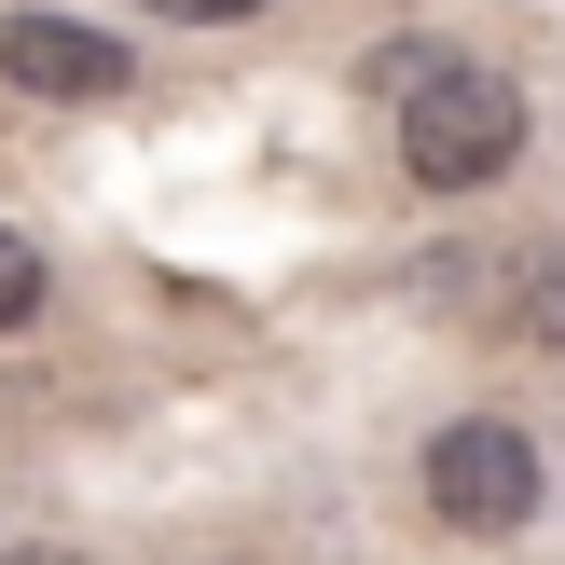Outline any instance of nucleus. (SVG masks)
<instances>
[{"label":"nucleus","instance_id":"nucleus-1","mask_svg":"<svg viewBox=\"0 0 565 565\" xmlns=\"http://www.w3.org/2000/svg\"><path fill=\"white\" fill-rule=\"evenodd\" d=\"M511 152H524V83L483 70V55H456L441 83L401 97V166H414V193H483Z\"/></svg>","mask_w":565,"mask_h":565},{"label":"nucleus","instance_id":"nucleus-2","mask_svg":"<svg viewBox=\"0 0 565 565\" xmlns=\"http://www.w3.org/2000/svg\"><path fill=\"white\" fill-rule=\"evenodd\" d=\"M441 539H524L539 524V428L524 414H456V428L414 456Z\"/></svg>","mask_w":565,"mask_h":565},{"label":"nucleus","instance_id":"nucleus-3","mask_svg":"<svg viewBox=\"0 0 565 565\" xmlns=\"http://www.w3.org/2000/svg\"><path fill=\"white\" fill-rule=\"evenodd\" d=\"M0 83L55 97V110H97L138 83V55H125V28H83V14H0Z\"/></svg>","mask_w":565,"mask_h":565},{"label":"nucleus","instance_id":"nucleus-4","mask_svg":"<svg viewBox=\"0 0 565 565\" xmlns=\"http://www.w3.org/2000/svg\"><path fill=\"white\" fill-rule=\"evenodd\" d=\"M42 303H55V263H42V248L14 235V221H0V331H28Z\"/></svg>","mask_w":565,"mask_h":565},{"label":"nucleus","instance_id":"nucleus-5","mask_svg":"<svg viewBox=\"0 0 565 565\" xmlns=\"http://www.w3.org/2000/svg\"><path fill=\"white\" fill-rule=\"evenodd\" d=\"M441 70H456V42L414 28V42H373V70H359V83H373V97H414V83H441Z\"/></svg>","mask_w":565,"mask_h":565},{"label":"nucleus","instance_id":"nucleus-6","mask_svg":"<svg viewBox=\"0 0 565 565\" xmlns=\"http://www.w3.org/2000/svg\"><path fill=\"white\" fill-rule=\"evenodd\" d=\"M511 331H524V345H565V263H524L511 276Z\"/></svg>","mask_w":565,"mask_h":565},{"label":"nucleus","instance_id":"nucleus-7","mask_svg":"<svg viewBox=\"0 0 565 565\" xmlns=\"http://www.w3.org/2000/svg\"><path fill=\"white\" fill-rule=\"evenodd\" d=\"M152 14H166V28H248L263 0H152Z\"/></svg>","mask_w":565,"mask_h":565},{"label":"nucleus","instance_id":"nucleus-8","mask_svg":"<svg viewBox=\"0 0 565 565\" xmlns=\"http://www.w3.org/2000/svg\"><path fill=\"white\" fill-rule=\"evenodd\" d=\"M0 565H83V552H55V539H14V552H0Z\"/></svg>","mask_w":565,"mask_h":565}]
</instances>
